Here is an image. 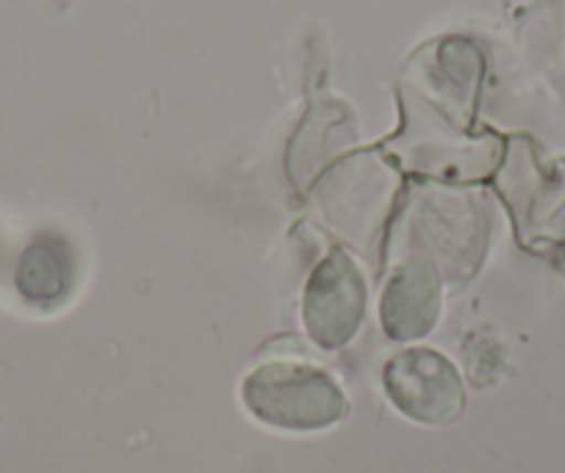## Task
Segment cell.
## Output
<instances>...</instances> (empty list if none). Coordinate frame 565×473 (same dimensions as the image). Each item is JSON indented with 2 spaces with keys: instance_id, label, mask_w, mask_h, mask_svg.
Returning <instances> with one entry per match:
<instances>
[{
  "instance_id": "cell-1",
  "label": "cell",
  "mask_w": 565,
  "mask_h": 473,
  "mask_svg": "<svg viewBox=\"0 0 565 473\" xmlns=\"http://www.w3.org/2000/svg\"><path fill=\"white\" fill-rule=\"evenodd\" d=\"M242 396L258 421L289 432H317L350 412L344 390L324 368L300 361H266L244 379Z\"/></svg>"
},
{
  "instance_id": "cell-2",
  "label": "cell",
  "mask_w": 565,
  "mask_h": 473,
  "mask_svg": "<svg viewBox=\"0 0 565 473\" xmlns=\"http://www.w3.org/2000/svg\"><path fill=\"white\" fill-rule=\"evenodd\" d=\"M366 313V280L355 260L333 249L319 260L302 293V324L322 350H339L355 338Z\"/></svg>"
},
{
  "instance_id": "cell-3",
  "label": "cell",
  "mask_w": 565,
  "mask_h": 473,
  "mask_svg": "<svg viewBox=\"0 0 565 473\" xmlns=\"http://www.w3.org/2000/svg\"><path fill=\"white\" fill-rule=\"evenodd\" d=\"M385 390L396 410L418 423H452L466 407V388L452 361L433 350H407L385 363Z\"/></svg>"
},
{
  "instance_id": "cell-4",
  "label": "cell",
  "mask_w": 565,
  "mask_h": 473,
  "mask_svg": "<svg viewBox=\"0 0 565 473\" xmlns=\"http://www.w3.org/2000/svg\"><path fill=\"white\" fill-rule=\"evenodd\" d=\"M441 315V275L436 264L422 255L402 260L385 282L380 299V322L388 338H424Z\"/></svg>"
}]
</instances>
